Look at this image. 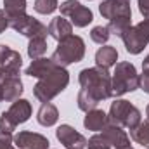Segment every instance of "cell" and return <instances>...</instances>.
Listing matches in <instances>:
<instances>
[{"mask_svg":"<svg viewBox=\"0 0 149 149\" xmlns=\"http://www.w3.org/2000/svg\"><path fill=\"white\" fill-rule=\"evenodd\" d=\"M78 81L83 90L90 92L97 101L111 97V74L104 68H85L80 71Z\"/></svg>","mask_w":149,"mask_h":149,"instance_id":"cell-1","label":"cell"},{"mask_svg":"<svg viewBox=\"0 0 149 149\" xmlns=\"http://www.w3.org/2000/svg\"><path fill=\"white\" fill-rule=\"evenodd\" d=\"M70 83V73L66 68L56 66L49 74L38 80V83L33 87V95L40 102H50L56 95H59Z\"/></svg>","mask_w":149,"mask_h":149,"instance_id":"cell-2","label":"cell"},{"mask_svg":"<svg viewBox=\"0 0 149 149\" xmlns=\"http://www.w3.org/2000/svg\"><path fill=\"white\" fill-rule=\"evenodd\" d=\"M85 56V42L78 35H70L68 38L61 40L56 52L52 54V63L56 66L66 68L73 63H80Z\"/></svg>","mask_w":149,"mask_h":149,"instance_id":"cell-3","label":"cell"},{"mask_svg":"<svg viewBox=\"0 0 149 149\" xmlns=\"http://www.w3.org/2000/svg\"><path fill=\"white\" fill-rule=\"evenodd\" d=\"M135 88H139V74L135 71V66L127 61L116 63L111 76V95L120 97L123 94L134 92Z\"/></svg>","mask_w":149,"mask_h":149,"instance_id":"cell-4","label":"cell"},{"mask_svg":"<svg viewBox=\"0 0 149 149\" xmlns=\"http://www.w3.org/2000/svg\"><path fill=\"white\" fill-rule=\"evenodd\" d=\"M108 118H109V123H114V125H120L123 128L132 130L134 127H137L141 123V111L134 104H130L128 101L116 99L111 104Z\"/></svg>","mask_w":149,"mask_h":149,"instance_id":"cell-5","label":"cell"},{"mask_svg":"<svg viewBox=\"0 0 149 149\" xmlns=\"http://www.w3.org/2000/svg\"><path fill=\"white\" fill-rule=\"evenodd\" d=\"M123 43L127 52L130 54H141L144 47L149 43V17H144L139 24L132 26L125 35H123Z\"/></svg>","mask_w":149,"mask_h":149,"instance_id":"cell-6","label":"cell"},{"mask_svg":"<svg viewBox=\"0 0 149 149\" xmlns=\"http://www.w3.org/2000/svg\"><path fill=\"white\" fill-rule=\"evenodd\" d=\"M9 26L12 30H16L17 33L24 35L28 38H35V37H45L49 33L47 26L42 24L38 19L28 16V14H21L16 17H9Z\"/></svg>","mask_w":149,"mask_h":149,"instance_id":"cell-7","label":"cell"},{"mask_svg":"<svg viewBox=\"0 0 149 149\" xmlns=\"http://www.w3.org/2000/svg\"><path fill=\"white\" fill-rule=\"evenodd\" d=\"M61 14L71 19V24H74L76 28H85L88 26V23L94 21V14L88 7L81 5L78 0H66L59 5Z\"/></svg>","mask_w":149,"mask_h":149,"instance_id":"cell-8","label":"cell"},{"mask_svg":"<svg viewBox=\"0 0 149 149\" xmlns=\"http://www.w3.org/2000/svg\"><path fill=\"white\" fill-rule=\"evenodd\" d=\"M56 137H57V141L66 149H85L87 148V139L80 132H76L71 125H61L56 130Z\"/></svg>","mask_w":149,"mask_h":149,"instance_id":"cell-9","label":"cell"},{"mask_svg":"<svg viewBox=\"0 0 149 149\" xmlns=\"http://www.w3.org/2000/svg\"><path fill=\"white\" fill-rule=\"evenodd\" d=\"M14 144L17 149H49V139L35 132H19L14 137Z\"/></svg>","mask_w":149,"mask_h":149,"instance_id":"cell-10","label":"cell"},{"mask_svg":"<svg viewBox=\"0 0 149 149\" xmlns=\"http://www.w3.org/2000/svg\"><path fill=\"white\" fill-rule=\"evenodd\" d=\"M99 12L102 17H106L109 21L118 16H132L130 3H123V2H116V0H104L99 5Z\"/></svg>","mask_w":149,"mask_h":149,"instance_id":"cell-11","label":"cell"},{"mask_svg":"<svg viewBox=\"0 0 149 149\" xmlns=\"http://www.w3.org/2000/svg\"><path fill=\"white\" fill-rule=\"evenodd\" d=\"M102 135L109 141V144L114 148H125V146H130V139L127 135V132L123 130V127L120 125H114V123H108L102 130Z\"/></svg>","mask_w":149,"mask_h":149,"instance_id":"cell-12","label":"cell"},{"mask_svg":"<svg viewBox=\"0 0 149 149\" xmlns=\"http://www.w3.org/2000/svg\"><path fill=\"white\" fill-rule=\"evenodd\" d=\"M47 30H49V35L54 40H57V42H61V40L68 38L70 35H73V24L68 19H64L63 16L54 17L50 21V24L47 26Z\"/></svg>","mask_w":149,"mask_h":149,"instance_id":"cell-13","label":"cell"},{"mask_svg":"<svg viewBox=\"0 0 149 149\" xmlns=\"http://www.w3.org/2000/svg\"><path fill=\"white\" fill-rule=\"evenodd\" d=\"M7 113H9V116L14 120L16 125L24 123V121H28L30 116H31V104H30V101H26V99H17V101H14V102L10 104V108L7 109Z\"/></svg>","mask_w":149,"mask_h":149,"instance_id":"cell-14","label":"cell"},{"mask_svg":"<svg viewBox=\"0 0 149 149\" xmlns=\"http://www.w3.org/2000/svg\"><path fill=\"white\" fill-rule=\"evenodd\" d=\"M2 88H3V101L12 102L17 101L19 95L23 94V81L19 76H5L2 80Z\"/></svg>","mask_w":149,"mask_h":149,"instance_id":"cell-15","label":"cell"},{"mask_svg":"<svg viewBox=\"0 0 149 149\" xmlns=\"http://www.w3.org/2000/svg\"><path fill=\"white\" fill-rule=\"evenodd\" d=\"M108 123H109L108 114L104 111H101V109H90V111H87V116H85V120H83L85 128H87V130H92V132L102 130Z\"/></svg>","mask_w":149,"mask_h":149,"instance_id":"cell-16","label":"cell"},{"mask_svg":"<svg viewBox=\"0 0 149 149\" xmlns=\"http://www.w3.org/2000/svg\"><path fill=\"white\" fill-rule=\"evenodd\" d=\"M116 61H118V50L111 45H104L95 52V64L99 68L109 70L111 66L116 64Z\"/></svg>","mask_w":149,"mask_h":149,"instance_id":"cell-17","label":"cell"},{"mask_svg":"<svg viewBox=\"0 0 149 149\" xmlns=\"http://www.w3.org/2000/svg\"><path fill=\"white\" fill-rule=\"evenodd\" d=\"M57 120H59V111L54 104L43 102L40 106V109L37 113V121L42 127H52V125L57 123Z\"/></svg>","mask_w":149,"mask_h":149,"instance_id":"cell-18","label":"cell"},{"mask_svg":"<svg viewBox=\"0 0 149 149\" xmlns=\"http://www.w3.org/2000/svg\"><path fill=\"white\" fill-rule=\"evenodd\" d=\"M56 68V64L52 63V59H45V57H40V59H33L31 64L26 68V74L30 76H35V78H43L45 74H49L52 70Z\"/></svg>","mask_w":149,"mask_h":149,"instance_id":"cell-19","label":"cell"},{"mask_svg":"<svg viewBox=\"0 0 149 149\" xmlns=\"http://www.w3.org/2000/svg\"><path fill=\"white\" fill-rule=\"evenodd\" d=\"M132 28V16H118V17H113L108 24V30L109 33L114 37L123 38V35Z\"/></svg>","mask_w":149,"mask_h":149,"instance_id":"cell-20","label":"cell"},{"mask_svg":"<svg viewBox=\"0 0 149 149\" xmlns=\"http://www.w3.org/2000/svg\"><path fill=\"white\" fill-rule=\"evenodd\" d=\"M130 137L137 144H141V146L149 149V120L148 121H141L137 127H134L130 130Z\"/></svg>","mask_w":149,"mask_h":149,"instance_id":"cell-21","label":"cell"},{"mask_svg":"<svg viewBox=\"0 0 149 149\" xmlns=\"http://www.w3.org/2000/svg\"><path fill=\"white\" fill-rule=\"evenodd\" d=\"M45 52H47V42H45V37L30 38V43H28V56H30L31 59H40Z\"/></svg>","mask_w":149,"mask_h":149,"instance_id":"cell-22","label":"cell"},{"mask_svg":"<svg viewBox=\"0 0 149 149\" xmlns=\"http://www.w3.org/2000/svg\"><path fill=\"white\" fill-rule=\"evenodd\" d=\"M3 12L7 17L26 14V0H3Z\"/></svg>","mask_w":149,"mask_h":149,"instance_id":"cell-23","label":"cell"},{"mask_svg":"<svg viewBox=\"0 0 149 149\" xmlns=\"http://www.w3.org/2000/svg\"><path fill=\"white\" fill-rule=\"evenodd\" d=\"M76 102H78V108L81 109V111H90V109H95L97 108V104L101 102V101H97L90 92H87V90H80L78 92V99H76Z\"/></svg>","mask_w":149,"mask_h":149,"instance_id":"cell-24","label":"cell"},{"mask_svg":"<svg viewBox=\"0 0 149 149\" xmlns=\"http://www.w3.org/2000/svg\"><path fill=\"white\" fill-rule=\"evenodd\" d=\"M111 37V33H109V30H108V26H94L92 28V31H90V38L95 42V43H99V45H104L108 40Z\"/></svg>","mask_w":149,"mask_h":149,"instance_id":"cell-25","label":"cell"},{"mask_svg":"<svg viewBox=\"0 0 149 149\" xmlns=\"http://www.w3.org/2000/svg\"><path fill=\"white\" fill-rule=\"evenodd\" d=\"M33 7L38 14H52L59 5H57V0H35Z\"/></svg>","mask_w":149,"mask_h":149,"instance_id":"cell-26","label":"cell"},{"mask_svg":"<svg viewBox=\"0 0 149 149\" xmlns=\"http://www.w3.org/2000/svg\"><path fill=\"white\" fill-rule=\"evenodd\" d=\"M87 148L88 149H111V144L102 134H97V135H92L87 141Z\"/></svg>","mask_w":149,"mask_h":149,"instance_id":"cell-27","label":"cell"},{"mask_svg":"<svg viewBox=\"0 0 149 149\" xmlns=\"http://www.w3.org/2000/svg\"><path fill=\"white\" fill-rule=\"evenodd\" d=\"M16 123H14V120L9 116V113L3 111L0 114V132H5V134H12L14 130H16Z\"/></svg>","mask_w":149,"mask_h":149,"instance_id":"cell-28","label":"cell"},{"mask_svg":"<svg viewBox=\"0 0 149 149\" xmlns=\"http://www.w3.org/2000/svg\"><path fill=\"white\" fill-rule=\"evenodd\" d=\"M139 87L149 94V70H142V74H139Z\"/></svg>","mask_w":149,"mask_h":149,"instance_id":"cell-29","label":"cell"},{"mask_svg":"<svg viewBox=\"0 0 149 149\" xmlns=\"http://www.w3.org/2000/svg\"><path fill=\"white\" fill-rule=\"evenodd\" d=\"M12 142H14V139L10 137V134L0 132V149H10Z\"/></svg>","mask_w":149,"mask_h":149,"instance_id":"cell-30","label":"cell"},{"mask_svg":"<svg viewBox=\"0 0 149 149\" xmlns=\"http://www.w3.org/2000/svg\"><path fill=\"white\" fill-rule=\"evenodd\" d=\"M10 54H12V49H10L9 45H2V43H0V66L10 57Z\"/></svg>","mask_w":149,"mask_h":149,"instance_id":"cell-31","label":"cell"},{"mask_svg":"<svg viewBox=\"0 0 149 149\" xmlns=\"http://www.w3.org/2000/svg\"><path fill=\"white\" fill-rule=\"evenodd\" d=\"M139 10L144 17H149V0H139Z\"/></svg>","mask_w":149,"mask_h":149,"instance_id":"cell-32","label":"cell"},{"mask_svg":"<svg viewBox=\"0 0 149 149\" xmlns=\"http://www.w3.org/2000/svg\"><path fill=\"white\" fill-rule=\"evenodd\" d=\"M7 26H9V17H7V14L0 9V33H3Z\"/></svg>","mask_w":149,"mask_h":149,"instance_id":"cell-33","label":"cell"},{"mask_svg":"<svg viewBox=\"0 0 149 149\" xmlns=\"http://www.w3.org/2000/svg\"><path fill=\"white\" fill-rule=\"evenodd\" d=\"M142 70H149V54H148V57L142 61Z\"/></svg>","mask_w":149,"mask_h":149,"instance_id":"cell-34","label":"cell"},{"mask_svg":"<svg viewBox=\"0 0 149 149\" xmlns=\"http://www.w3.org/2000/svg\"><path fill=\"white\" fill-rule=\"evenodd\" d=\"M0 101H3V88H2V81H0Z\"/></svg>","mask_w":149,"mask_h":149,"instance_id":"cell-35","label":"cell"},{"mask_svg":"<svg viewBox=\"0 0 149 149\" xmlns=\"http://www.w3.org/2000/svg\"><path fill=\"white\" fill-rule=\"evenodd\" d=\"M116 2H123V3H130V0H116Z\"/></svg>","mask_w":149,"mask_h":149,"instance_id":"cell-36","label":"cell"},{"mask_svg":"<svg viewBox=\"0 0 149 149\" xmlns=\"http://www.w3.org/2000/svg\"><path fill=\"white\" fill-rule=\"evenodd\" d=\"M118 149H134L132 146H125V148H118Z\"/></svg>","mask_w":149,"mask_h":149,"instance_id":"cell-37","label":"cell"},{"mask_svg":"<svg viewBox=\"0 0 149 149\" xmlns=\"http://www.w3.org/2000/svg\"><path fill=\"white\" fill-rule=\"evenodd\" d=\"M146 114H148V120H149V104H148V108H146Z\"/></svg>","mask_w":149,"mask_h":149,"instance_id":"cell-38","label":"cell"},{"mask_svg":"<svg viewBox=\"0 0 149 149\" xmlns=\"http://www.w3.org/2000/svg\"><path fill=\"white\" fill-rule=\"evenodd\" d=\"M10 149H14V148H10Z\"/></svg>","mask_w":149,"mask_h":149,"instance_id":"cell-39","label":"cell"}]
</instances>
